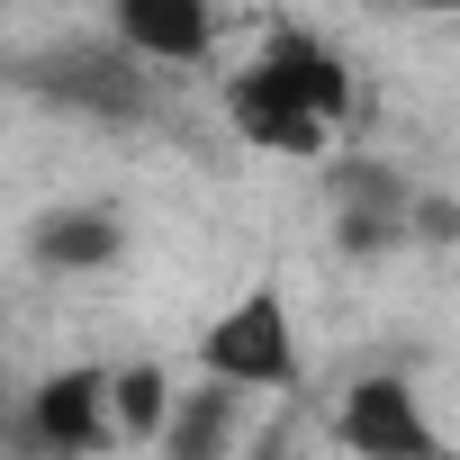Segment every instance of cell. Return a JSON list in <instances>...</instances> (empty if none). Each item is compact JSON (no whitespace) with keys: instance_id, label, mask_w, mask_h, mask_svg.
<instances>
[{"instance_id":"cell-1","label":"cell","mask_w":460,"mask_h":460,"mask_svg":"<svg viewBox=\"0 0 460 460\" xmlns=\"http://www.w3.org/2000/svg\"><path fill=\"white\" fill-rule=\"evenodd\" d=\"M226 118H235V136L244 145H262V154H325L334 145V127L352 118V73H343V55L325 46V37H307V28H271L262 37V55L226 82Z\"/></svg>"},{"instance_id":"cell-2","label":"cell","mask_w":460,"mask_h":460,"mask_svg":"<svg viewBox=\"0 0 460 460\" xmlns=\"http://www.w3.org/2000/svg\"><path fill=\"white\" fill-rule=\"evenodd\" d=\"M19 82L37 91V100H55V109H82V118H100V127H136L145 109H154V64L109 28V37H64V46H37L28 64H19Z\"/></svg>"},{"instance_id":"cell-3","label":"cell","mask_w":460,"mask_h":460,"mask_svg":"<svg viewBox=\"0 0 460 460\" xmlns=\"http://www.w3.org/2000/svg\"><path fill=\"white\" fill-rule=\"evenodd\" d=\"M199 361L235 388H298V325H289V298L280 280H253L235 307H226L208 334H199Z\"/></svg>"},{"instance_id":"cell-4","label":"cell","mask_w":460,"mask_h":460,"mask_svg":"<svg viewBox=\"0 0 460 460\" xmlns=\"http://www.w3.org/2000/svg\"><path fill=\"white\" fill-rule=\"evenodd\" d=\"M334 442H343L352 460H451L442 424L424 415V397H415L397 370H370V379L343 388V406H334Z\"/></svg>"},{"instance_id":"cell-5","label":"cell","mask_w":460,"mask_h":460,"mask_svg":"<svg viewBox=\"0 0 460 460\" xmlns=\"http://www.w3.org/2000/svg\"><path fill=\"white\" fill-rule=\"evenodd\" d=\"M19 424H28V442H37L46 460H91V451H109V442H118V397H109V370L73 361V370L37 379Z\"/></svg>"},{"instance_id":"cell-6","label":"cell","mask_w":460,"mask_h":460,"mask_svg":"<svg viewBox=\"0 0 460 460\" xmlns=\"http://www.w3.org/2000/svg\"><path fill=\"white\" fill-rule=\"evenodd\" d=\"M397 235H415V190L388 163H352L334 181V244L343 253H388Z\"/></svg>"},{"instance_id":"cell-7","label":"cell","mask_w":460,"mask_h":460,"mask_svg":"<svg viewBox=\"0 0 460 460\" xmlns=\"http://www.w3.org/2000/svg\"><path fill=\"white\" fill-rule=\"evenodd\" d=\"M109 28L145 64H208L217 46V0H109Z\"/></svg>"},{"instance_id":"cell-8","label":"cell","mask_w":460,"mask_h":460,"mask_svg":"<svg viewBox=\"0 0 460 460\" xmlns=\"http://www.w3.org/2000/svg\"><path fill=\"white\" fill-rule=\"evenodd\" d=\"M127 253V226L100 208V199H64L28 226V262L37 271H109Z\"/></svg>"},{"instance_id":"cell-9","label":"cell","mask_w":460,"mask_h":460,"mask_svg":"<svg viewBox=\"0 0 460 460\" xmlns=\"http://www.w3.org/2000/svg\"><path fill=\"white\" fill-rule=\"evenodd\" d=\"M244 397L253 388H235V379H199V388H181V406H172V424H163V460H235V442H244Z\"/></svg>"},{"instance_id":"cell-10","label":"cell","mask_w":460,"mask_h":460,"mask_svg":"<svg viewBox=\"0 0 460 460\" xmlns=\"http://www.w3.org/2000/svg\"><path fill=\"white\" fill-rule=\"evenodd\" d=\"M109 397H118V433H127V442H163V424H172V406H181V388H172L154 361L109 370Z\"/></svg>"},{"instance_id":"cell-11","label":"cell","mask_w":460,"mask_h":460,"mask_svg":"<svg viewBox=\"0 0 460 460\" xmlns=\"http://www.w3.org/2000/svg\"><path fill=\"white\" fill-rule=\"evenodd\" d=\"M415 235L451 244V235H460V208H451V199H433V190H415Z\"/></svg>"},{"instance_id":"cell-12","label":"cell","mask_w":460,"mask_h":460,"mask_svg":"<svg viewBox=\"0 0 460 460\" xmlns=\"http://www.w3.org/2000/svg\"><path fill=\"white\" fill-rule=\"evenodd\" d=\"M406 10H442V19H460V0H406Z\"/></svg>"}]
</instances>
